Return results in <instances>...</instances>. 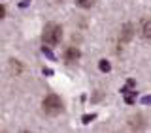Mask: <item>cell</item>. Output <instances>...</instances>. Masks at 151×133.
Listing matches in <instances>:
<instances>
[{
  "label": "cell",
  "mask_w": 151,
  "mask_h": 133,
  "mask_svg": "<svg viewBox=\"0 0 151 133\" xmlns=\"http://www.w3.org/2000/svg\"><path fill=\"white\" fill-rule=\"evenodd\" d=\"M79 56H81V53H79L78 47H68V49H66V53H64V60L68 64H74L76 60H79Z\"/></svg>",
  "instance_id": "3957f363"
},
{
  "label": "cell",
  "mask_w": 151,
  "mask_h": 133,
  "mask_svg": "<svg viewBox=\"0 0 151 133\" xmlns=\"http://www.w3.org/2000/svg\"><path fill=\"white\" fill-rule=\"evenodd\" d=\"M98 68H100V71H110V69H111V66H110V62H108V60H100Z\"/></svg>",
  "instance_id": "8992f818"
},
{
  "label": "cell",
  "mask_w": 151,
  "mask_h": 133,
  "mask_svg": "<svg viewBox=\"0 0 151 133\" xmlns=\"http://www.w3.org/2000/svg\"><path fill=\"white\" fill-rule=\"evenodd\" d=\"M142 36L151 37V19H144L142 21Z\"/></svg>",
  "instance_id": "277c9868"
},
{
  "label": "cell",
  "mask_w": 151,
  "mask_h": 133,
  "mask_svg": "<svg viewBox=\"0 0 151 133\" xmlns=\"http://www.w3.org/2000/svg\"><path fill=\"white\" fill-rule=\"evenodd\" d=\"M4 15H6V9H4V6H0V21L4 19Z\"/></svg>",
  "instance_id": "30bf717a"
},
{
  "label": "cell",
  "mask_w": 151,
  "mask_h": 133,
  "mask_svg": "<svg viewBox=\"0 0 151 133\" xmlns=\"http://www.w3.org/2000/svg\"><path fill=\"white\" fill-rule=\"evenodd\" d=\"M42 51H44V54H45V56H49V58H51V60H55V54H53V53H51V51H49V49H47V47H45V45H44V49H42Z\"/></svg>",
  "instance_id": "52a82bcc"
},
{
  "label": "cell",
  "mask_w": 151,
  "mask_h": 133,
  "mask_svg": "<svg viewBox=\"0 0 151 133\" xmlns=\"http://www.w3.org/2000/svg\"><path fill=\"white\" fill-rule=\"evenodd\" d=\"M60 37H63V28L59 25H55V23H49L45 28H44V34H42V40H44V45L47 47H53L60 41Z\"/></svg>",
  "instance_id": "6da1fadb"
},
{
  "label": "cell",
  "mask_w": 151,
  "mask_h": 133,
  "mask_svg": "<svg viewBox=\"0 0 151 133\" xmlns=\"http://www.w3.org/2000/svg\"><path fill=\"white\" fill-rule=\"evenodd\" d=\"M42 107H44V112H45V115L55 116V115H59V112L63 111V101H60L59 96H55V94H49V96L44 99Z\"/></svg>",
  "instance_id": "7a4b0ae2"
},
{
  "label": "cell",
  "mask_w": 151,
  "mask_h": 133,
  "mask_svg": "<svg viewBox=\"0 0 151 133\" xmlns=\"http://www.w3.org/2000/svg\"><path fill=\"white\" fill-rule=\"evenodd\" d=\"M142 103H145V105H147V103H151V96H145V98H142Z\"/></svg>",
  "instance_id": "9c48e42d"
},
{
  "label": "cell",
  "mask_w": 151,
  "mask_h": 133,
  "mask_svg": "<svg viewBox=\"0 0 151 133\" xmlns=\"http://www.w3.org/2000/svg\"><path fill=\"white\" fill-rule=\"evenodd\" d=\"M93 2H94V0H76V4H78V6H81V8H91Z\"/></svg>",
  "instance_id": "5b68a950"
},
{
  "label": "cell",
  "mask_w": 151,
  "mask_h": 133,
  "mask_svg": "<svg viewBox=\"0 0 151 133\" xmlns=\"http://www.w3.org/2000/svg\"><path fill=\"white\" fill-rule=\"evenodd\" d=\"M91 120H94V115H85L83 116V124H89Z\"/></svg>",
  "instance_id": "ba28073f"
}]
</instances>
